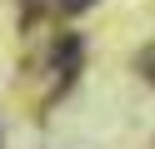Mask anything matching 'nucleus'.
Returning <instances> with one entry per match:
<instances>
[{"label":"nucleus","mask_w":155,"mask_h":149,"mask_svg":"<svg viewBox=\"0 0 155 149\" xmlns=\"http://www.w3.org/2000/svg\"><path fill=\"white\" fill-rule=\"evenodd\" d=\"M140 70H145V79H150V85H155V50H150V55L140 60Z\"/></svg>","instance_id":"obj_1"},{"label":"nucleus","mask_w":155,"mask_h":149,"mask_svg":"<svg viewBox=\"0 0 155 149\" xmlns=\"http://www.w3.org/2000/svg\"><path fill=\"white\" fill-rule=\"evenodd\" d=\"M60 5H65V10H85L90 0H60Z\"/></svg>","instance_id":"obj_2"}]
</instances>
